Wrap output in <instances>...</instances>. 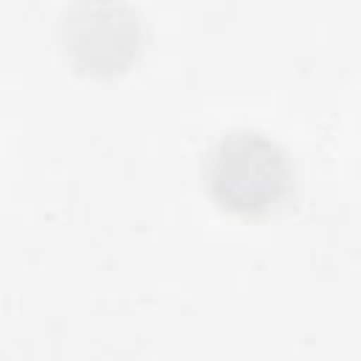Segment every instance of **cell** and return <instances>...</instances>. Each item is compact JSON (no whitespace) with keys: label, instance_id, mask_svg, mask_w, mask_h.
Instances as JSON below:
<instances>
[{"label":"cell","instance_id":"cell-1","mask_svg":"<svg viewBox=\"0 0 361 361\" xmlns=\"http://www.w3.org/2000/svg\"><path fill=\"white\" fill-rule=\"evenodd\" d=\"M206 180L223 209L265 214L290 192L293 169L276 141L254 130H234L212 147Z\"/></svg>","mask_w":361,"mask_h":361}]
</instances>
